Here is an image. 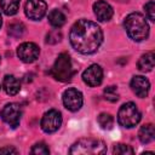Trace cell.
<instances>
[{
  "mask_svg": "<svg viewBox=\"0 0 155 155\" xmlns=\"http://www.w3.org/2000/svg\"><path fill=\"white\" fill-rule=\"evenodd\" d=\"M97 120H98L99 126H101L103 130H110V128L113 127V125H114V119H113V116H111L110 114H108V113H102V114H99Z\"/></svg>",
  "mask_w": 155,
  "mask_h": 155,
  "instance_id": "d6986e66",
  "label": "cell"
},
{
  "mask_svg": "<svg viewBox=\"0 0 155 155\" xmlns=\"http://www.w3.org/2000/svg\"><path fill=\"white\" fill-rule=\"evenodd\" d=\"M144 8H145V12H147L148 18H149L151 22H154V21H155V2H154L153 0L148 1V2L145 4Z\"/></svg>",
  "mask_w": 155,
  "mask_h": 155,
  "instance_id": "cb8c5ba5",
  "label": "cell"
},
{
  "mask_svg": "<svg viewBox=\"0 0 155 155\" xmlns=\"http://www.w3.org/2000/svg\"><path fill=\"white\" fill-rule=\"evenodd\" d=\"M21 0H0V7L7 16H13L19 10Z\"/></svg>",
  "mask_w": 155,
  "mask_h": 155,
  "instance_id": "e0dca14e",
  "label": "cell"
},
{
  "mask_svg": "<svg viewBox=\"0 0 155 155\" xmlns=\"http://www.w3.org/2000/svg\"><path fill=\"white\" fill-rule=\"evenodd\" d=\"M117 121L122 127L132 128L140 121V111L138 107L132 103L127 102L122 104L117 113Z\"/></svg>",
  "mask_w": 155,
  "mask_h": 155,
  "instance_id": "5b68a950",
  "label": "cell"
},
{
  "mask_svg": "<svg viewBox=\"0 0 155 155\" xmlns=\"http://www.w3.org/2000/svg\"><path fill=\"white\" fill-rule=\"evenodd\" d=\"M131 88H132V91L138 97L144 98L149 93L150 82H149V80L147 78L140 76V75H137V76H133L132 80H131Z\"/></svg>",
  "mask_w": 155,
  "mask_h": 155,
  "instance_id": "7c38bea8",
  "label": "cell"
},
{
  "mask_svg": "<svg viewBox=\"0 0 155 155\" xmlns=\"http://www.w3.org/2000/svg\"><path fill=\"white\" fill-rule=\"evenodd\" d=\"M113 153L117 155H131L133 154V149L127 144H116L113 149Z\"/></svg>",
  "mask_w": 155,
  "mask_h": 155,
  "instance_id": "44dd1931",
  "label": "cell"
},
{
  "mask_svg": "<svg viewBox=\"0 0 155 155\" xmlns=\"http://www.w3.org/2000/svg\"><path fill=\"white\" fill-rule=\"evenodd\" d=\"M51 75L58 80V81H62V82H65V81H69L73 76V68H71V61H70V57L68 53L63 52L61 53L53 67L51 68L50 70Z\"/></svg>",
  "mask_w": 155,
  "mask_h": 155,
  "instance_id": "277c9868",
  "label": "cell"
},
{
  "mask_svg": "<svg viewBox=\"0 0 155 155\" xmlns=\"http://www.w3.org/2000/svg\"><path fill=\"white\" fill-rule=\"evenodd\" d=\"M93 12L98 21L105 22L113 17V7L104 0H98L93 4Z\"/></svg>",
  "mask_w": 155,
  "mask_h": 155,
  "instance_id": "4fadbf2b",
  "label": "cell"
},
{
  "mask_svg": "<svg viewBox=\"0 0 155 155\" xmlns=\"http://www.w3.org/2000/svg\"><path fill=\"white\" fill-rule=\"evenodd\" d=\"M39 46L34 42H23L17 48L18 58L24 63H31L39 57Z\"/></svg>",
  "mask_w": 155,
  "mask_h": 155,
  "instance_id": "30bf717a",
  "label": "cell"
},
{
  "mask_svg": "<svg viewBox=\"0 0 155 155\" xmlns=\"http://www.w3.org/2000/svg\"><path fill=\"white\" fill-rule=\"evenodd\" d=\"M24 33V25L21 23H13L8 27V34L12 36H21Z\"/></svg>",
  "mask_w": 155,
  "mask_h": 155,
  "instance_id": "603a6c76",
  "label": "cell"
},
{
  "mask_svg": "<svg viewBox=\"0 0 155 155\" xmlns=\"http://www.w3.org/2000/svg\"><path fill=\"white\" fill-rule=\"evenodd\" d=\"M104 97L109 102H116L119 99V94H117L116 87L115 86H108L107 88H104Z\"/></svg>",
  "mask_w": 155,
  "mask_h": 155,
  "instance_id": "ffe728a7",
  "label": "cell"
},
{
  "mask_svg": "<svg viewBox=\"0 0 155 155\" xmlns=\"http://www.w3.org/2000/svg\"><path fill=\"white\" fill-rule=\"evenodd\" d=\"M4 90L6 91L7 94L10 96H15L21 90V85L19 81L13 76V75H6L4 78Z\"/></svg>",
  "mask_w": 155,
  "mask_h": 155,
  "instance_id": "5bb4252c",
  "label": "cell"
},
{
  "mask_svg": "<svg viewBox=\"0 0 155 155\" xmlns=\"http://www.w3.org/2000/svg\"><path fill=\"white\" fill-rule=\"evenodd\" d=\"M84 103L82 93L76 88H68L63 92V104L70 111H78Z\"/></svg>",
  "mask_w": 155,
  "mask_h": 155,
  "instance_id": "ba28073f",
  "label": "cell"
},
{
  "mask_svg": "<svg viewBox=\"0 0 155 155\" xmlns=\"http://www.w3.org/2000/svg\"><path fill=\"white\" fill-rule=\"evenodd\" d=\"M107 151V145L101 139L94 138H81L75 142L69 153L71 155H99Z\"/></svg>",
  "mask_w": 155,
  "mask_h": 155,
  "instance_id": "3957f363",
  "label": "cell"
},
{
  "mask_svg": "<svg viewBox=\"0 0 155 155\" xmlns=\"http://www.w3.org/2000/svg\"><path fill=\"white\" fill-rule=\"evenodd\" d=\"M124 27L126 29L127 35L133 41H143L149 35V25L147 23L145 17L142 13L138 12L130 13L125 18Z\"/></svg>",
  "mask_w": 155,
  "mask_h": 155,
  "instance_id": "7a4b0ae2",
  "label": "cell"
},
{
  "mask_svg": "<svg viewBox=\"0 0 155 155\" xmlns=\"http://www.w3.org/2000/svg\"><path fill=\"white\" fill-rule=\"evenodd\" d=\"M0 88H1V86H0Z\"/></svg>",
  "mask_w": 155,
  "mask_h": 155,
  "instance_id": "83f0119b",
  "label": "cell"
},
{
  "mask_svg": "<svg viewBox=\"0 0 155 155\" xmlns=\"http://www.w3.org/2000/svg\"><path fill=\"white\" fill-rule=\"evenodd\" d=\"M21 116H22V108L18 103H8L1 110L2 121L13 128L19 125Z\"/></svg>",
  "mask_w": 155,
  "mask_h": 155,
  "instance_id": "8992f818",
  "label": "cell"
},
{
  "mask_svg": "<svg viewBox=\"0 0 155 155\" xmlns=\"http://www.w3.org/2000/svg\"><path fill=\"white\" fill-rule=\"evenodd\" d=\"M154 137H155V130L151 124H147L140 127V130L138 132V138L143 144H148V143L153 142Z\"/></svg>",
  "mask_w": 155,
  "mask_h": 155,
  "instance_id": "2e32d148",
  "label": "cell"
},
{
  "mask_svg": "<svg viewBox=\"0 0 155 155\" xmlns=\"http://www.w3.org/2000/svg\"><path fill=\"white\" fill-rule=\"evenodd\" d=\"M18 151L12 147H4L0 148V154H17Z\"/></svg>",
  "mask_w": 155,
  "mask_h": 155,
  "instance_id": "484cf974",
  "label": "cell"
},
{
  "mask_svg": "<svg viewBox=\"0 0 155 155\" xmlns=\"http://www.w3.org/2000/svg\"><path fill=\"white\" fill-rule=\"evenodd\" d=\"M69 40L73 48L78 52L91 54L99 48L103 41V33L97 23L87 19H79L70 29Z\"/></svg>",
  "mask_w": 155,
  "mask_h": 155,
  "instance_id": "6da1fadb",
  "label": "cell"
},
{
  "mask_svg": "<svg viewBox=\"0 0 155 155\" xmlns=\"http://www.w3.org/2000/svg\"><path fill=\"white\" fill-rule=\"evenodd\" d=\"M154 64H155V56H154V52H148L145 54H143L139 61H138V69L140 71H150L153 70L154 68Z\"/></svg>",
  "mask_w": 155,
  "mask_h": 155,
  "instance_id": "9a60e30c",
  "label": "cell"
},
{
  "mask_svg": "<svg viewBox=\"0 0 155 155\" xmlns=\"http://www.w3.org/2000/svg\"><path fill=\"white\" fill-rule=\"evenodd\" d=\"M30 153L31 154H35V155H47V154H50V149H48V147L45 143L41 142V143H36L31 148Z\"/></svg>",
  "mask_w": 155,
  "mask_h": 155,
  "instance_id": "7402d4cb",
  "label": "cell"
},
{
  "mask_svg": "<svg viewBox=\"0 0 155 155\" xmlns=\"http://www.w3.org/2000/svg\"><path fill=\"white\" fill-rule=\"evenodd\" d=\"M82 80L86 85L91 87H96L102 84L103 80V70L98 64H91L82 73Z\"/></svg>",
  "mask_w": 155,
  "mask_h": 155,
  "instance_id": "8fae6325",
  "label": "cell"
},
{
  "mask_svg": "<svg viewBox=\"0 0 155 155\" xmlns=\"http://www.w3.org/2000/svg\"><path fill=\"white\" fill-rule=\"evenodd\" d=\"M61 38H62L61 33H59L58 30H54V31H51V33L47 34L46 41L50 42V44H56V42H58V41L61 40Z\"/></svg>",
  "mask_w": 155,
  "mask_h": 155,
  "instance_id": "d4e9b609",
  "label": "cell"
},
{
  "mask_svg": "<svg viewBox=\"0 0 155 155\" xmlns=\"http://www.w3.org/2000/svg\"><path fill=\"white\" fill-rule=\"evenodd\" d=\"M41 128L46 133L56 132L62 125V115L58 110L51 109L46 111L41 119Z\"/></svg>",
  "mask_w": 155,
  "mask_h": 155,
  "instance_id": "52a82bcc",
  "label": "cell"
},
{
  "mask_svg": "<svg viewBox=\"0 0 155 155\" xmlns=\"http://www.w3.org/2000/svg\"><path fill=\"white\" fill-rule=\"evenodd\" d=\"M48 22L52 27L56 28H61L64 23H65V16L62 11L59 10H52L48 13Z\"/></svg>",
  "mask_w": 155,
  "mask_h": 155,
  "instance_id": "ac0fdd59",
  "label": "cell"
},
{
  "mask_svg": "<svg viewBox=\"0 0 155 155\" xmlns=\"http://www.w3.org/2000/svg\"><path fill=\"white\" fill-rule=\"evenodd\" d=\"M47 10V5L44 0H28L24 6L25 16L33 21L41 19Z\"/></svg>",
  "mask_w": 155,
  "mask_h": 155,
  "instance_id": "9c48e42d",
  "label": "cell"
},
{
  "mask_svg": "<svg viewBox=\"0 0 155 155\" xmlns=\"http://www.w3.org/2000/svg\"><path fill=\"white\" fill-rule=\"evenodd\" d=\"M1 24H2V18H1V13H0V28H1Z\"/></svg>",
  "mask_w": 155,
  "mask_h": 155,
  "instance_id": "4316f807",
  "label": "cell"
}]
</instances>
